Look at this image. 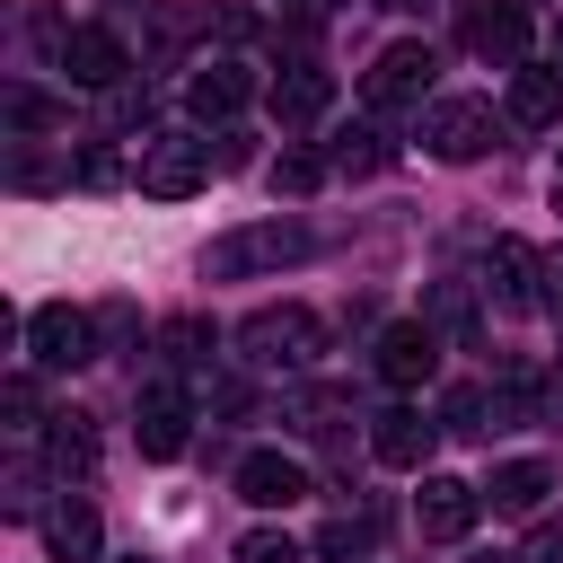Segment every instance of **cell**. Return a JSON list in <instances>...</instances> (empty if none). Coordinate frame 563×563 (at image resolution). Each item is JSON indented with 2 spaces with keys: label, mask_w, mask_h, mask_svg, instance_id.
I'll return each mask as SVG.
<instances>
[{
  "label": "cell",
  "mask_w": 563,
  "mask_h": 563,
  "mask_svg": "<svg viewBox=\"0 0 563 563\" xmlns=\"http://www.w3.org/2000/svg\"><path fill=\"white\" fill-rule=\"evenodd\" d=\"M308 255H317L308 220H246V229L202 246V273L211 282H246V273H282V264H308Z\"/></svg>",
  "instance_id": "obj_1"
},
{
  "label": "cell",
  "mask_w": 563,
  "mask_h": 563,
  "mask_svg": "<svg viewBox=\"0 0 563 563\" xmlns=\"http://www.w3.org/2000/svg\"><path fill=\"white\" fill-rule=\"evenodd\" d=\"M317 352H325V317L299 308V299L255 308V317L238 325V361H246V369H308Z\"/></svg>",
  "instance_id": "obj_2"
},
{
  "label": "cell",
  "mask_w": 563,
  "mask_h": 563,
  "mask_svg": "<svg viewBox=\"0 0 563 563\" xmlns=\"http://www.w3.org/2000/svg\"><path fill=\"white\" fill-rule=\"evenodd\" d=\"M211 141H194V132H150L141 150H132V185L150 194V202H185V194H202L211 185Z\"/></svg>",
  "instance_id": "obj_3"
},
{
  "label": "cell",
  "mask_w": 563,
  "mask_h": 563,
  "mask_svg": "<svg viewBox=\"0 0 563 563\" xmlns=\"http://www.w3.org/2000/svg\"><path fill=\"white\" fill-rule=\"evenodd\" d=\"M422 150L449 158V167H466V158L501 150V114H493L484 97H440V106L422 114Z\"/></svg>",
  "instance_id": "obj_4"
},
{
  "label": "cell",
  "mask_w": 563,
  "mask_h": 563,
  "mask_svg": "<svg viewBox=\"0 0 563 563\" xmlns=\"http://www.w3.org/2000/svg\"><path fill=\"white\" fill-rule=\"evenodd\" d=\"M44 44H53L62 79H79V88H123V70H132L123 35H106V26H62V18H44Z\"/></svg>",
  "instance_id": "obj_5"
},
{
  "label": "cell",
  "mask_w": 563,
  "mask_h": 563,
  "mask_svg": "<svg viewBox=\"0 0 563 563\" xmlns=\"http://www.w3.org/2000/svg\"><path fill=\"white\" fill-rule=\"evenodd\" d=\"M431 79H440V53L405 35V44H387V53L369 62L361 97H369V114H405V106H422V97H431Z\"/></svg>",
  "instance_id": "obj_6"
},
{
  "label": "cell",
  "mask_w": 563,
  "mask_h": 563,
  "mask_svg": "<svg viewBox=\"0 0 563 563\" xmlns=\"http://www.w3.org/2000/svg\"><path fill=\"white\" fill-rule=\"evenodd\" d=\"M26 361H35V369H79V361H97V317L70 308V299L26 308Z\"/></svg>",
  "instance_id": "obj_7"
},
{
  "label": "cell",
  "mask_w": 563,
  "mask_h": 563,
  "mask_svg": "<svg viewBox=\"0 0 563 563\" xmlns=\"http://www.w3.org/2000/svg\"><path fill=\"white\" fill-rule=\"evenodd\" d=\"M537 273H545V264H537V246H528V238H493V246H484V282H475V290H484L501 317H528V308H537Z\"/></svg>",
  "instance_id": "obj_8"
},
{
  "label": "cell",
  "mask_w": 563,
  "mask_h": 563,
  "mask_svg": "<svg viewBox=\"0 0 563 563\" xmlns=\"http://www.w3.org/2000/svg\"><path fill=\"white\" fill-rule=\"evenodd\" d=\"M369 361H378V378H387V387H422V378L440 369V334H431L422 317H396V325H378Z\"/></svg>",
  "instance_id": "obj_9"
},
{
  "label": "cell",
  "mask_w": 563,
  "mask_h": 563,
  "mask_svg": "<svg viewBox=\"0 0 563 563\" xmlns=\"http://www.w3.org/2000/svg\"><path fill=\"white\" fill-rule=\"evenodd\" d=\"M475 510H484V484H466V475H422V493H413V519L431 545H457L475 528Z\"/></svg>",
  "instance_id": "obj_10"
},
{
  "label": "cell",
  "mask_w": 563,
  "mask_h": 563,
  "mask_svg": "<svg viewBox=\"0 0 563 563\" xmlns=\"http://www.w3.org/2000/svg\"><path fill=\"white\" fill-rule=\"evenodd\" d=\"M431 440H440V422L413 413V405H387V413L369 422V457L396 466V475H422V466H431Z\"/></svg>",
  "instance_id": "obj_11"
},
{
  "label": "cell",
  "mask_w": 563,
  "mask_h": 563,
  "mask_svg": "<svg viewBox=\"0 0 563 563\" xmlns=\"http://www.w3.org/2000/svg\"><path fill=\"white\" fill-rule=\"evenodd\" d=\"M132 413H141V422H132V431H141V457H185V422H194V405H185L176 378H150Z\"/></svg>",
  "instance_id": "obj_12"
},
{
  "label": "cell",
  "mask_w": 563,
  "mask_h": 563,
  "mask_svg": "<svg viewBox=\"0 0 563 563\" xmlns=\"http://www.w3.org/2000/svg\"><path fill=\"white\" fill-rule=\"evenodd\" d=\"M238 501H255V510H290V501H308V466L282 457V449H255V457H238Z\"/></svg>",
  "instance_id": "obj_13"
},
{
  "label": "cell",
  "mask_w": 563,
  "mask_h": 563,
  "mask_svg": "<svg viewBox=\"0 0 563 563\" xmlns=\"http://www.w3.org/2000/svg\"><path fill=\"white\" fill-rule=\"evenodd\" d=\"M466 53L493 62V70H519V62H528V9H510V0L475 9V18H466Z\"/></svg>",
  "instance_id": "obj_14"
},
{
  "label": "cell",
  "mask_w": 563,
  "mask_h": 563,
  "mask_svg": "<svg viewBox=\"0 0 563 563\" xmlns=\"http://www.w3.org/2000/svg\"><path fill=\"white\" fill-rule=\"evenodd\" d=\"M246 97H255V79H246L238 62H202V70L185 79V114H194V123H229Z\"/></svg>",
  "instance_id": "obj_15"
},
{
  "label": "cell",
  "mask_w": 563,
  "mask_h": 563,
  "mask_svg": "<svg viewBox=\"0 0 563 563\" xmlns=\"http://www.w3.org/2000/svg\"><path fill=\"white\" fill-rule=\"evenodd\" d=\"M545 493H554V466H545V457H510V466H493V484H484V501H493L501 519H537Z\"/></svg>",
  "instance_id": "obj_16"
},
{
  "label": "cell",
  "mask_w": 563,
  "mask_h": 563,
  "mask_svg": "<svg viewBox=\"0 0 563 563\" xmlns=\"http://www.w3.org/2000/svg\"><path fill=\"white\" fill-rule=\"evenodd\" d=\"M44 545H53V563H97V554H106V528H97V510L70 493V501L44 510Z\"/></svg>",
  "instance_id": "obj_17"
},
{
  "label": "cell",
  "mask_w": 563,
  "mask_h": 563,
  "mask_svg": "<svg viewBox=\"0 0 563 563\" xmlns=\"http://www.w3.org/2000/svg\"><path fill=\"white\" fill-rule=\"evenodd\" d=\"M510 123H563V62H519L510 70Z\"/></svg>",
  "instance_id": "obj_18"
},
{
  "label": "cell",
  "mask_w": 563,
  "mask_h": 563,
  "mask_svg": "<svg viewBox=\"0 0 563 563\" xmlns=\"http://www.w3.org/2000/svg\"><path fill=\"white\" fill-rule=\"evenodd\" d=\"M325 106H334V79H325L317 62H290V70L273 79V114H282V123H317Z\"/></svg>",
  "instance_id": "obj_19"
},
{
  "label": "cell",
  "mask_w": 563,
  "mask_h": 563,
  "mask_svg": "<svg viewBox=\"0 0 563 563\" xmlns=\"http://www.w3.org/2000/svg\"><path fill=\"white\" fill-rule=\"evenodd\" d=\"M44 457H53V475L88 484V475H97V431H88V413H53V431H44Z\"/></svg>",
  "instance_id": "obj_20"
},
{
  "label": "cell",
  "mask_w": 563,
  "mask_h": 563,
  "mask_svg": "<svg viewBox=\"0 0 563 563\" xmlns=\"http://www.w3.org/2000/svg\"><path fill=\"white\" fill-rule=\"evenodd\" d=\"M325 176H334V158H317V150H282V158L264 167V185H273V194H290V202H299V194H317Z\"/></svg>",
  "instance_id": "obj_21"
},
{
  "label": "cell",
  "mask_w": 563,
  "mask_h": 563,
  "mask_svg": "<svg viewBox=\"0 0 563 563\" xmlns=\"http://www.w3.org/2000/svg\"><path fill=\"white\" fill-rule=\"evenodd\" d=\"M369 545H378V510H343V519L317 528V554H334V563H352V554H369Z\"/></svg>",
  "instance_id": "obj_22"
},
{
  "label": "cell",
  "mask_w": 563,
  "mask_h": 563,
  "mask_svg": "<svg viewBox=\"0 0 563 563\" xmlns=\"http://www.w3.org/2000/svg\"><path fill=\"white\" fill-rule=\"evenodd\" d=\"M229 563H308V545L282 537V528H246V537L229 545Z\"/></svg>",
  "instance_id": "obj_23"
},
{
  "label": "cell",
  "mask_w": 563,
  "mask_h": 563,
  "mask_svg": "<svg viewBox=\"0 0 563 563\" xmlns=\"http://www.w3.org/2000/svg\"><path fill=\"white\" fill-rule=\"evenodd\" d=\"M387 158H396V150H387V132H369V123H361V132H343V150H334V167H343V176H378Z\"/></svg>",
  "instance_id": "obj_24"
},
{
  "label": "cell",
  "mask_w": 563,
  "mask_h": 563,
  "mask_svg": "<svg viewBox=\"0 0 563 563\" xmlns=\"http://www.w3.org/2000/svg\"><path fill=\"white\" fill-rule=\"evenodd\" d=\"M70 176H79V185H88V194H106V185H132V158H123V150H106V141H97V150H79V167H70Z\"/></svg>",
  "instance_id": "obj_25"
},
{
  "label": "cell",
  "mask_w": 563,
  "mask_h": 563,
  "mask_svg": "<svg viewBox=\"0 0 563 563\" xmlns=\"http://www.w3.org/2000/svg\"><path fill=\"white\" fill-rule=\"evenodd\" d=\"M167 361H176V369H202V361H211V325H202V317L167 325Z\"/></svg>",
  "instance_id": "obj_26"
},
{
  "label": "cell",
  "mask_w": 563,
  "mask_h": 563,
  "mask_svg": "<svg viewBox=\"0 0 563 563\" xmlns=\"http://www.w3.org/2000/svg\"><path fill=\"white\" fill-rule=\"evenodd\" d=\"M9 123H18V132H35V123H53V106H44L35 88H9Z\"/></svg>",
  "instance_id": "obj_27"
},
{
  "label": "cell",
  "mask_w": 563,
  "mask_h": 563,
  "mask_svg": "<svg viewBox=\"0 0 563 563\" xmlns=\"http://www.w3.org/2000/svg\"><path fill=\"white\" fill-rule=\"evenodd\" d=\"M519 563H563V519H545V528L528 537V554H519Z\"/></svg>",
  "instance_id": "obj_28"
},
{
  "label": "cell",
  "mask_w": 563,
  "mask_h": 563,
  "mask_svg": "<svg viewBox=\"0 0 563 563\" xmlns=\"http://www.w3.org/2000/svg\"><path fill=\"white\" fill-rule=\"evenodd\" d=\"M545 299H554V317H563V246H554V264H545Z\"/></svg>",
  "instance_id": "obj_29"
},
{
  "label": "cell",
  "mask_w": 563,
  "mask_h": 563,
  "mask_svg": "<svg viewBox=\"0 0 563 563\" xmlns=\"http://www.w3.org/2000/svg\"><path fill=\"white\" fill-rule=\"evenodd\" d=\"M554 211H563V176H554Z\"/></svg>",
  "instance_id": "obj_30"
},
{
  "label": "cell",
  "mask_w": 563,
  "mask_h": 563,
  "mask_svg": "<svg viewBox=\"0 0 563 563\" xmlns=\"http://www.w3.org/2000/svg\"><path fill=\"white\" fill-rule=\"evenodd\" d=\"M554 62H563V26H554Z\"/></svg>",
  "instance_id": "obj_31"
},
{
  "label": "cell",
  "mask_w": 563,
  "mask_h": 563,
  "mask_svg": "<svg viewBox=\"0 0 563 563\" xmlns=\"http://www.w3.org/2000/svg\"><path fill=\"white\" fill-rule=\"evenodd\" d=\"M387 9H413V0H387Z\"/></svg>",
  "instance_id": "obj_32"
},
{
  "label": "cell",
  "mask_w": 563,
  "mask_h": 563,
  "mask_svg": "<svg viewBox=\"0 0 563 563\" xmlns=\"http://www.w3.org/2000/svg\"><path fill=\"white\" fill-rule=\"evenodd\" d=\"M554 176H563V158H554Z\"/></svg>",
  "instance_id": "obj_33"
}]
</instances>
